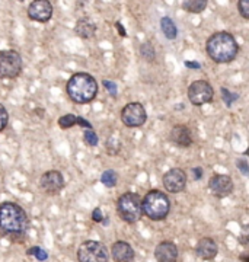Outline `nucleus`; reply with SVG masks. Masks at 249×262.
<instances>
[{
    "instance_id": "1",
    "label": "nucleus",
    "mask_w": 249,
    "mask_h": 262,
    "mask_svg": "<svg viewBox=\"0 0 249 262\" xmlns=\"http://www.w3.org/2000/svg\"><path fill=\"white\" fill-rule=\"evenodd\" d=\"M29 226V220L22 207L5 201L0 204V234L10 236V239H15L16 236L25 237L27 229Z\"/></svg>"
},
{
    "instance_id": "2",
    "label": "nucleus",
    "mask_w": 249,
    "mask_h": 262,
    "mask_svg": "<svg viewBox=\"0 0 249 262\" xmlns=\"http://www.w3.org/2000/svg\"><path fill=\"white\" fill-rule=\"evenodd\" d=\"M205 51L213 61L219 64H226V63H232L236 58L239 53V44L236 42L232 34L226 31H220L213 34L207 39Z\"/></svg>"
},
{
    "instance_id": "3",
    "label": "nucleus",
    "mask_w": 249,
    "mask_h": 262,
    "mask_svg": "<svg viewBox=\"0 0 249 262\" xmlns=\"http://www.w3.org/2000/svg\"><path fill=\"white\" fill-rule=\"evenodd\" d=\"M66 92L69 95V98L74 103H89L98 95V83L96 79L89 73L79 72L74 73L66 84Z\"/></svg>"
},
{
    "instance_id": "4",
    "label": "nucleus",
    "mask_w": 249,
    "mask_h": 262,
    "mask_svg": "<svg viewBox=\"0 0 249 262\" xmlns=\"http://www.w3.org/2000/svg\"><path fill=\"white\" fill-rule=\"evenodd\" d=\"M143 214L153 222L165 220L171 211V200L163 191L152 189L141 198Z\"/></svg>"
},
{
    "instance_id": "5",
    "label": "nucleus",
    "mask_w": 249,
    "mask_h": 262,
    "mask_svg": "<svg viewBox=\"0 0 249 262\" xmlns=\"http://www.w3.org/2000/svg\"><path fill=\"white\" fill-rule=\"evenodd\" d=\"M117 213L122 222L134 225L143 217L141 198L136 192H126L117 200Z\"/></svg>"
},
{
    "instance_id": "6",
    "label": "nucleus",
    "mask_w": 249,
    "mask_h": 262,
    "mask_svg": "<svg viewBox=\"0 0 249 262\" xmlns=\"http://www.w3.org/2000/svg\"><path fill=\"white\" fill-rule=\"evenodd\" d=\"M108 248L98 241H86L77 249V262H108Z\"/></svg>"
},
{
    "instance_id": "7",
    "label": "nucleus",
    "mask_w": 249,
    "mask_h": 262,
    "mask_svg": "<svg viewBox=\"0 0 249 262\" xmlns=\"http://www.w3.org/2000/svg\"><path fill=\"white\" fill-rule=\"evenodd\" d=\"M24 61L18 51L3 50L0 51V79H15L22 73Z\"/></svg>"
},
{
    "instance_id": "8",
    "label": "nucleus",
    "mask_w": 249,
    "mask_h": 262,
    "mask_svg": "<svg viewBox=\"0 0 249 262\" xmlns=\"http://www.w3.org/2000/svg\"><path fill=\"white\" fill-rule=\"evenodd\" d=\"M148 120V114L144 106L140 102L127 103L121 111V121L129 128H137L141 127Z\"/></svg>"
},
{
    "instance_id": "9",
    "label": "nucleus",
    "mask_w": 249,
    "mask_h": 262,
    "mask_svg": "<svg viewBox=\"0 0 249 262\" xmlns=\"http://www.w3.org/2000/svg\"><path fill=\"white\" fill-rule=\"evenodd\" d=\"M214 98V91L212 84L205 80H195L188 88V99L195 106H201L210 103Z\"/></svg>"
},
{
    "instance_id": "10",
    "label": "nucleus",
    "mask_w": 249,
    "mask_h": 262,
    "mask_svg": "<svg viewBox=\"0 0 249 262\" xmlns=\"http://www.w3.org/2000/svg\"><path fill=\"white\" fill-rule=\"evenodd\" d=\"M162 181H163V187L168 192L178 194V192H182L186 187V173L184 169L172 168L163 175Z\"/></svg>"
},
{
    "instance_id": "11",
    "label": "nucleus",
    "mask_w": 249,
    "mask_h": 262,
    "mask_svg": "<svg viewBox=\"0 0 249 262\" xmlns=\"http://www.w3.org/2000/svg\"><path fill=\"white\" fill-rule=\"evenodd\" d=\"M39 187L48 195H57L65 188V178L63 173L58 170H48L43 173L39 179Z\"/></svg>"
},
{
    "instance_id": "12",
    "label": "nucleus",
    "mask_w": 249,
    "mask_h": 262,
    "mask_svg": "<svg viewBox=\"0 0 249 262\" xmlns=\"http://www.w3.org/2000/svg\"><path fill=\"white\" fill-rule=\"evenodd\" d=\"M53 16V5L50 0H32L28 6V18L35 22L46 24Z\"/></svg>"
},
{
    "instance_id": "13",
    "label": "nucleus",
    "mask_w": 249,
    "mask_h": 262,
    "mask_svg": "<svg viewBox=\"0 0 249 262\" xmlns=\"http://www.w3.org/2000/svg\"><path fill=\"white\" fill-rule=\"evenodd\" d=\"M233 181L227 175H221V173H214L210 181H209V189L213 195L217 198H226L233 192Z\"/></svg>"
},
{
    "instance_id": "14",
    "label": "nucleus",
    "mask_w": 249,
    "mask_h": 262,
    "mask_svg": "<svg viewBox=\"0 0 249 262\" xmlns=\"http://www.w3.org/2000/svg\"><path fill=\"white\" fill-rule=\"evenodd\" d=\"M195 253L204 261H213L219 253V246L212 237H201L195 245Z\"/></svg>"
},
{
    "instance_id": "15",
    "label": "nucleus",
    "mask_w": 249,
    "mask_h": 262,
    "mask_svg": "<svg viewBox=\"0 0 249 262\" xmlns=\"http://www.w3.org/2000/svg\"><path fill=\"white\" fill-rule=\"evenodd\" d=\"M169 140L171 143H174L178 147H190L193 144V134H191V130L184 125V124H178L175 125L172 130H171V134H169Z\"/></svg>"
},
{
    "instance_id": "16",
    "label": "nucleus",
    "mask_w": 249,
    "mask_h": 262,
    "mask_svg": "<svg viewBox=\"0 0 249 262\" xmlns=\"http://www.w3.org/2000/svg\"><path fill=\"white\" fill-rule=\"evenodd\" d=\"M134 256H136L134 249L129 242L118 241L111 246V258L114 259V262H133Z\"/></svg>"
},
{
    "instance_id": "17",
    "label": "nucleus",
    "mask_w": 249,
    "mask_h": 262,
    "mask_svg": "<svg viewBox=\"0 0 249 262\" xmlns=\"http://www.w3.org/2000/svg\"><path fill=\"white\" fill-rule=\"evenodd\" d=\"M155 258L157 262H176L178 259V248L174 242L163 241L157 245L155 249Z\"/></svg>"
},
{
    "instance_id": "18",
    "label": "nucleus",
    "mask_w": 249,
    "mask_h": 262,
    "mask_svg": "<svg viewBox=\"0 0 249 262\" xmlns=\"http://www.w3.org/2000/svg\"><path fill=\"white\" fill-rule=\"evenodd\" d=\"M74 32H76L77 37L83 38V39H91L96 34V25L93 22H91L88 18H82L76 22Z\"/></svg>"
},
{
    "instance_id": "19",
    "label": "nucleus",
    "mask_w": 249,
    "mask_h": 262,
    "mask_svg": "<svg viewBox=\"0 0 249 262\" xmlns=\"http://www.w3.org/2000/svg\"><path fill=\"white\" fill-rule=\"evenodd\" d=\"M209 0H182V9L188 13H201L207 8Z\"/></svg>"
},
{
    "instance_id": "20",
    "label": "nucleus",
    "mask_w": 249,
    "mask_h": 262,
    "mask_svg": "<svg viewBox=\"0 0 249 262\" xmlns=\"http://www.w3.org/2000/svg\"><path fill=\"white\" fill-rule=\"evenodd\" d=\"M160 29L168 39H175L176 35H178V29H176L175 24L169 16H163L160 19Z\"/></svg>"
},
{
    "instance_id": "21",
    "label": "nucleus",
    "mask_w": 249,
    "mask_h": 262,
    "mask_svg": "<svg viewBox=\"0 0 249 262\" xmlns=\"http://www.w3.org/2000/svg\"><path fill=\"white\" fill-rule=\"evenodd\" d=\"M140 56L143 57L146 61H149V63L155 61V58H156V51H155V47L152 46V42H143V44L140 46Z\"/></svg>"
},
{
    "instance_id": "22",
    "label": "nucleus",
    "mask_w": 249,
    "mask_h": 262,
    "mask_svg": "<svg viewBox=\"0 0 249 262\" xmlns=\"http://www.w3.org/2000/svg\"><path fill=\"white\" fill-rule=\"evenodd\" d=\"M101 182L105 185V187L114 188L115 185H117V182H118V175H117V172H115V170H112V169L105 170V172L101 175Z\"/></svg>"
},
{
    "instance_id": "23",
    "label": "nucleus",
    "mask_w": 249,
    "mask_h": 262,
    "mask_svg": "<svg viewBox=\"0 0 249 262\" xmlns=\"http://www.w3.org/2000/svg\"><path fill=\"white\" fill-rule=\"evenodd\" d=\"M58 125L63 130L72 128L74 125H79V117H76L73 114H66V115L58 118Z\"/></svg>"
},
{
    "instance_id": "24",
    "label": "nucleus",
    "mask_w": 249,
    "mask_h": 262,
    "mask_svg": "<svg viewBox=\"0 0 249 262\" xmlns=\"http://www.w3.org/2000/svg\"><path fill=\"white\" fill-rule=\"evenodd\" d=\"M83 141H85L88 146L93 147V146L98 144L99 139H98V134L95 133L93 128H85V131H83Z\"/></svg>"
},
{
    "instance_id": "25",
    "label": "nucleus",
    "mask_w": 249,
    "mask_h": 262,
    "mask_svg": "<svg viewBox=\"0 0 249 262\" xmlns=\"http://www.w3.org/2000/svg\"><path fill=\"white\" fill-rule=\"evenodd\" d=\"M28 255H31V256H35V259L38 261L44 262L48 259V253H47L46 249H43V248H39V246H32V248H29L27 251Z\"/></svg>"
},
{
    "instance_id": "26",
    "label": "nucleus",
    "mask_w": 249,
    "mask_h": 262,
    "mask_svg": "<svg viewBox=\"0 0 249 262\" xmlns=\"http://www.w3.org/2000/svg\"><path fill=\"white\" fill-rule=\"evenodd\" d=\"M221 95H223V101L227 106H232L235 101L239 99V95L238 94H232L231 91H227L226 88H221Z\"/></svg>"
},
{
    "instance_id": "27",
    "label": "nucleus",
    "mask_w": 249,
    "mask_h": 262,
    "mask_svg": "<svg viewBox=\"0 0 249 262\" xmlns=\"http://www.w3.org/2000/svg\"><path fill=\"white\" fill-rule=\"evenodd\" d=\"M8 124H9V114L6 108L0 103V133L8 127Z\"/></svg>"
},
{
    "instance_id": "28",
    "label": "nucleus",
    "mask_w": 249,
    "mask_h": 262,
    "mask_svg": "<svg viewBox=\"0 0 249 262\" xmlns=\"http://www.w3.org/2000/svg\"><path fill=\"white\" fill-rule=\"evenodd\" d=\"M238 242H239L243 248H249V225L242 227V232H240L239 237H238Z\"/></svg>"
},
{
    "instance_id": "29",
    "label": "nucleus",
    "mask_w": 249,
    "mask_h": 262,
    "mask_svg": "<svg viewBox=\"0 0 249 262\" xmlns=\"http://www.w3.org/2000/svg\"><path fill=\"white\" fill-rule=\"evenodd\" d=\"M238 10L242 18L249 20V0H238Z\"/></svg>"
},
{
    "instance_id": "30",
    "label": "nucleus",
    "mask_w": 249,
    "mask_h": 262,
    "mask_svg": "<svg viewBox=\"0 0 249 262\" xmlns=\"http://www.w3.org/2000/svg\"><path fill=\"white\" fill-rule=\"evenodd\" d=\"M102 84H103V86H105V89L110 92L111 96H114V98L117 96L118 89H117V84L114 83V82H111V80H103V82H102Z\"/></svg>"
},
{
    "instance_id": "31",
    "label": "nucleus",
    "mask_w": 249,
    "mask_h": 262,
    "mask_svg": "<svg viewBox=\"0 0 249 262\" xmlns=\"http://www.w3.org/2000/svg\"><path fill=\"white\" fill-rule=\"evenodd\" d=\"M236 165H238V169H239L240 172L243 173V175H246L248 177L249 175V168H248V162L245 159H238V162H236Z\"/></svg>"
},
{
    "instance_id": "32",
    "label": "nucleus",
    "mask_w": 249,
    "mask_h": 262,
    "mask_svg": "<svg viewBox=\"0 0 249 262\" xmlns=\"http://www.w3.org/2000/svg\"><path fill=\"white\" fill-rule=\"evenodd\" d=\"M92 220L95 223H102L103 222V215H102V211L99 207H96L92 211Z\"/></svg>"
},
{
    "instance_id": "33",
    "label": "nucleus",
    "mask_w": 249,
    "mask_h": 262,
    "mask_svg": "<svg viewBox=\"0 0 249 262\" xmlns=\"http://www.w3.org/2000/svg\"><path fill=\"white\" fill-rule=\"evenodd\" d=\"M193 175H194V179H201L203 177V168H200V166H197V168H193Z\"/></svg>"
},
{
    "instance_id": "34",
    "label": "nucleus",
    "mask_w": 249,
    "mask_h": 262,
    "mask_svg": "<svg viewBox=\"0 0 249 262\" xmlns=\"http://www.w3.org/2000/svg\"><path fill=\"white\" fill-rule=\"evenodd\" d=\"M115 29L118 31V34H120L121 37H127V32H126V29H124L121 22H115Z\"/></svg>"
},
{
    "instance_id": "35",
    "label": "nucleus",
    "mask_w": 249,
    "mask_h": 262,
    "mask_svg": "<svg viewBox=\"0 0 249 262\" xmlns=\"http://www.w3.org/2000/svg\"><path fill=\"white\" fill-rule=\"evenodd\" d=\"M185 66L186 67H190V69H201V64H198V63H194V61H185Z\"/></svg>"
},
{
    "instance_id": "36",
    "label": "nucleus",
    "mask_w": 249,
    "mask_h": 262,
    "mask_svg": "<svg viewBox=\"0 0 249 262\" xmlns=\"http://www.w3.org/2000/svg\"><path fill=\"white\" fill-rule=\"evenodd\" d=\"M239 261H242V262H249V252L240 253V255H239Z\"/></svg>"
},
{
    "instance_id": "37",
    "label": "nucleus",
    "mask_w": 249,
    "mask_h": 262,
    "mask_svg": "<svg viewBox=\"0 0 249 262\" xmlns=\"http://www.w3.org/2000/svg\"><path fill=\"white\" fill-rule=\"evenodd\" d=\"M18 2H24V0H18Z\"/></svg>"
},
{
    "instance_id": "38",
    "label": "nucleus",
    "mask_w": 249,
    "mask_h": 262,
    "mask_svg": "<svg viewBox=\"0 0 249 262\" xmlns=\"http://www.w3.org/2000/svg\"><path fill=\"white\" fill-rule=\"evenodd\" d=\"M82 2H86V0H82Z\"/></svg>"
}]
</instances>
